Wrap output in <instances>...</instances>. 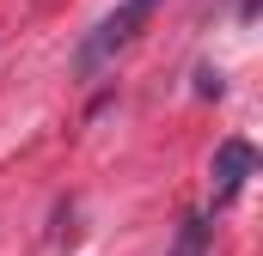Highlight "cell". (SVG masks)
Here are the masks:
<instances>
[{"label": "cell", "instance_id": "6da1fadb", "mask_svg": "<svg viewBox=\"0 0 263 256\" xmlns=\"http://www.w3.org/2000/svg\"><path fill=\"white\" fill-rule=\"evenodd\" d=\"M153 12H159V0H123L117 12H104V18L86 31V43L73 49V73H80V79H92L98 67H110L135 37L147 31V18H153Z\"/></svg>", "mask_w": 263, "mask_h": 256}, {"label": "cell", "instance_id": "7a4b0ae2", "mask_svg": "<svg viewBox=\"0 0 263 256\" xmlns=\"http://www.w3.org/2000/svg\"><path fill=\"white\" fill-rule=\"evenodd\" d=\"M251 171H257V146H251V140H220V146H214V189H208V207H227L233 195L245 189Z\"/></svg>", "mask_w": 263, "mask_h": 256}, {"label": "cell", "instance_id": "3957f363", "mask_svg": "<svg viewBox=\"0 0 263 256\" xmlns=\"http://www.w3.org/2000/svg\"><path fill=\"white\" fill-rule=\"evenodd\" d=\"M172 256H208V220H202V214H190V220H184V232H178Z\"/></svg>", "mask_w": 263, "mask_h": 256}, {"label": "cell", "instance_id": "277c9868", "mask_svg": "<svg viewBox=\"0 0 263 256\" xmlns=\"http://www.w3.org/2000/svg\"><path fill=\"white\" fill-rule=\"evenodd\" d=\"M196 92H202V98H220V73H214V67H202V73H196Z\"/></svg>", "mask_w": 263, "mask_h": 256}]
</instances>
